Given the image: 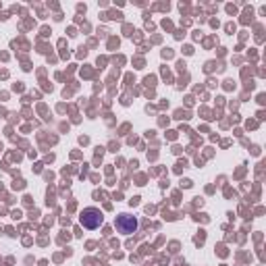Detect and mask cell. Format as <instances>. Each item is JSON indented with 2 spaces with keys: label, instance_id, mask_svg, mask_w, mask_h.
I'll list each match as a JSON object with an SVG mask.
<instances>
[{
  "label": "cell",
  "instance_id": "obj_1",
  "mask_svg": "<svg viewBox=\"0 0 266 266\" xmlns=\"http://www.w3.org/2000/svg\"><path fill=\"white\" fill-rule=\"evenodd\" d=\"M79 221H81V225L85 229H98L104 223V214L98 208H85L81 212V216H79Z\"/></svg>",
  "mask_w": 266,
  "mask_h": 266
},
{
  "label": "cell",
  "instance_id": "obj_2",
  "mask_svg": "<svg viewBox=\"0 0 266 266\" xmlns=\"http://www.w3.org/2000/svg\"><path fill=\"white\" fill-rule=\"evenodd\" d=\"M137 219L133 214H119L116 216V229L119 233H123V235H131L137 231Z\"/></svg>",
  "mask_w": 266,
  "mask_h": 266
}]
</instances>
